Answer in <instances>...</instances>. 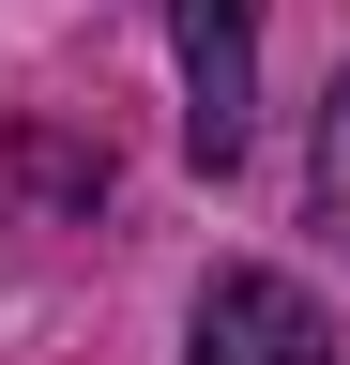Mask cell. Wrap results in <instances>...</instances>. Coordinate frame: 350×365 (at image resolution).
<instances>
[{"label":"cell","mask_w":350,"mask_h":365,"mask_svg":"<svg viewBox=\"0 0 350 365\" xmlns=\"http://www.w3.org/2000/svg\"><path fill=\"white\" fill-rule=\"evenodd\" d=\"M183 365H335V319H320V289H304V274L229 259V274H198Z\"/></svg>","instance_id":"cell-1"},{"label":"cell","mask_w":350,"mask_h":365,"mask_svg":"<svg viewBox=\"0 0 350 365\" xmlns=\"http://www.w3.org/2000/svg\"><path fill=\"white\" fill-rule=\"evenodd\" d=\"M183 31V153L198 168H244V122H259V0H168Z\"/></svg>","instance_id":"cell-2"},{"label":"cell","mask_w":350,"mask_h":365,"mask_svg":"<svg viewBox=\"0 0 350 365\" xmlns=\"http://www.w3.org/2000/svg\"><path fill=\"white\" fill-rule=\"evenodd\" d=\"M31 198L76 213V198H107V153H61V137H31Z\"/></svg>","instance_id":"cell-3"},{"label":"cell","mask_w":350,"mask_h":365,"mask_svg":"<svg viewBox=\"0 0 350 365\" xmlns=\"http://www.w3.org/2000/svg\"><path fill=\"white\" fill-rule=\"evenodd\" d=\"M320 213H335V228H350V76H335V91H320Z\"/></svg>","instance_id":"cell-4"}]
</instances>
